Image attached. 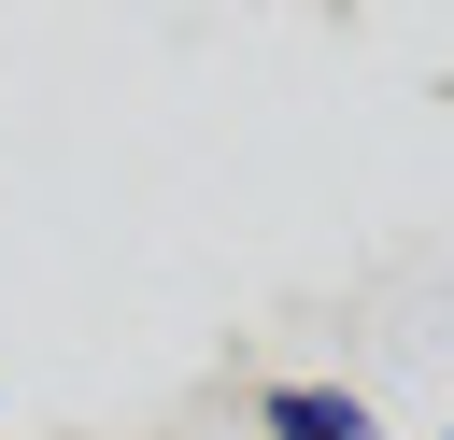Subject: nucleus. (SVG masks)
Segmentation results:
<instances>
[{"label": "nucleus", "mask_w": 454, "mask_h": 440, "mask_svg": "<svg viewBox=\"0 0 454 440\" xmlns=\"http://www.w3.org/2000/svg\"><path fill=\"white\" fill-rule=\"evenodd\" d=\"M270 440H369V412H355V397H312V383H284V397H270Z\"/></svg>", "instance_id": "f257e3e1"}]
</instances>
